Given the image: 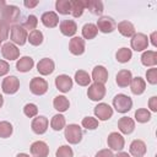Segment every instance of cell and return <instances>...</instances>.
Instances as JSON below:
<instances>
[{
  "label": "cell",
  "mask_w": 157,
  "mask_h": 157,
  "mask_svg": "<svg viewBox=\"0 0 157 157\" xmlns=\"http://www.w3.org/2000/svg\"><path fill=\"white\" fill-rule=\"evenodd\" d=\"M38 4H39L38 1H25V2H23V5H25L26 7H29V9H32V7L37 6Z\"/></svg>",
  "instance_id": "obj_48"
},
{
  "label": "cell",
  "mask_w": 157,
  "mask_h": 157,
  "mask_svg": "<svg viewBox=\"0 0 157 157\" xmlns=\"http://www.w3.org/2000/svg\"><path fill=\"white\" fill-rule=\"evenodd\" d=\"M70 4H71V11H70V13L74 17L82 16V13L85 11V2L81 1V0H72V1H70Z\"/></svg>",
  "instance_id": "obj_31"
},
{
  "label": "cell",
  "mask_w": 157,
  "mask_h": 157,
  "mask_svg": "<svg viewBox=\"0 0 157 157\" xmlns=\"http://www.w3.org/2000/svg\"><path fill=\"white\" fill-rule=\"evenodd\" d=\"M65 139L69 144H78L82 139V129L77 124H69L65 128Z\"/></svg>",
  "instance_id": "obj_3"
},
{
  "label": "cell",
  "mask_w": 157,
  "mask_h": 157,
  "mask_svg": "<svg viewBox=\"0 0 157 157\" xmlns=\"http://www.w3.org/2000/svg\"><path fill=\"white\" fill-rule=\"evenodd\" d=\"M31 155L33 157H47L49 155V147L44 141H34L31 145Z\"/></svg>",
  "instance_id": "obj_14"
},
{
  "label": "cell",
  "mask_w": 157,
  "mask_h": 157,
  "mask_svg": "<svg viewBox=\"0 0 157 157\" xmlns=\"http://www.w3.org/2000/svg\"><path fill=\"white\" fill-rule=\"evenodd\" d=\"M93 112L98 120H108L113 115V108L107 103H98L94 107Z\"/></svg>",
  "instance_id": "obj_10"
},
{
  "label": "cell",
  "mask_w": 157,
  "mask_h": 157,
  "mask_svg": "<svg viewBox=\"0 0 157 157\" xmlns=\"http://www.w3.org/2000/svg\"><path fill=\"white\" fill-rule=\"evenodd\" d=\"M94 82H98V83H105L108 81V71L104 66L102 65H97L94 66V69L92 70V78Z\"/></svg>",
  "instance_id": "obj_19"
},
{
  "label": "cell",
  "mask_w": 157,
  "mask_h": 157,
  "mask_svg": "<svg viewBox=\"0 0 157 157\" xmlns=\"http://www.w3.org/2000/svg\"><path fill=\"white\" fill-rule=\"evenodd\" d=\"M113 105L118 113H126L131 109L132 107V101L129 96L124 93H118L113 98Z\"/></svg>",
  "instance_id": "obj_1"
},
{
  "label": "cell",
  "mask_w": 157,
  "mask_h": 157,
  "mask_svg": "<svg viewBox=\"0 0 157 157\" xmlns=\"http://www.w3.org/2000/svg\"><path fill=\"white\" fill-rule=\"evenodd\" d=\"M131 56H132V53H131V49L129 48H120L115 54V58L119 63H128L130 61Z\"/></svg>",
  "instance_id": "obj_35"
},
{
  "label": "cell",
  "mask_w": 157,
  "mask_h": 157,
  "mask_svg": "<svg viewBox=\"0 0 157 157\" xmlns=\"http://www.w3.org/2000/svg\"><path fill=\"white\" fill-rule=\"evenodd\" d=\"M2 92L6 94H13L20 88V81L16 76H6L1 83Z\"/></svg>",
  "instance_id": "obj_6"
},
{
  "label": "cell",
  "mask_w": 157,
  "mask_h": 157,
  "mask_svg": "<svg viewBox=\"0 0 157 157\" xmlns=\"http://www.w3.org/2000/svg\"><path fill=\"white\" fill-rule=\"evenodd\" d=\"M141 63L145 66H155L157 64V53L155 50H146L141 55Z\"/></svg>",
  "instance_id": "obj_28"
},
{
  "label": "cell",
  "mask_w": 157,
  "mask_h": 157,
  "mask_svg": "<svg viewBox=\"0 0 157 157\" xmlns=\"http://www.w3.org/2000/svg\"><path fill=\"white\" fill-rule=\"evenodd\" d=\"M59 28H60V32L66 36V37H71L76 33L77 31V25L75 21L72 20H63L59 25Z\"/></svg>",
  "instance_id": "obj_18"
},
{
  "label": "cell",
  "mask_w": 157,
  "mask_h": 157,
  "mask_svg": "<svg viewBox=\"0 0 157 157\" xmlns=\"http://www.w3.org/2000/svg\"><path fill=\"white\" fill-rule=\"evenodd\" d=\"M7 34H9V26L2 21H0V44L5 39H7Z\"/></svg>",
  "instance_id": "obj_44"
},
{
  "label": "cell",
  "mask_w": 157,
  "mask_h": 157,
  "mask_svg": "<svg viewBox=\"0 0 157 157\" xmlns=\"http://www.w3.org/2000/svg\"><path fill=\"white\" fill-rule=\"evenodd\" d=\"M135 119L139 123H147L151 119V113L146 108H140L135 112Z\"/></svg>",
  "instance_id": "obj_37"
},
{
  "label": "cell",
  "mask_w": 157,
  "mask_h": 157,
  "mask_svg": "<svg viewBox=\"0 0 157 157\" xmlns=\"http://www.w3.org/2000/svg\"><path fill=\"white\" fill-rule=\"evenodd\" d=\"M72 156H74L72 148L70 146H67V145L60 146L56 150V153H55V157H72Z\"/></svg>",
  "instance_id": "obj_40"
},
{
  "label": "cell",
  "mask_w": 157,
  "mask_h": 157,
  "mask_svg": "<svg viewBox=\"0 0 157 157\" xmlns=\"http://www.w3.org/2000/svg\"><path fill=\"white\" fill-rule=\"evenodd\" d=\"M12 131H13V128L9 121H5V120L0 121V137L2 139L10 137L12 135Z\"/></svg>",
  "instance_id": "obj_38"
},
{
  "label": "cell",
  "mask_w": 157,
  "mask_h": 157,
  "mask_svg": "<svg viewBox=\"0 0 157 157\" xmlns=\"http://www.w3.org/2000/svg\"><path fill=\"white\" fill-rule=\"evenodd\" d=\"M87 96L91 101H102L105 96V87L103 83H98V82H93L92 85L88 86L87 90Z\"/></svg>",
  "instance_id": "obj_5"
},
{
  "label": "cell",
  "mask_w": 157,
  "mask_h": 157,
  "mask_svg": "<svg viewBox=\"0 0 157 157\" xmlns=\"http://www.w3.org/2000/svg\"><path fill=\"white\" fill-rule=\"evenodd\" d=\"M29 90L33 94L42 96L48 91V82L42 77H33L29 82Z\"/></svg>",
  "instance_id": "obj_8"
},
{
  "label": "cell",
  "mask_w": 157,
  "mask_h": 157,
  "mask_svg": "<svg viewBox=\"0 0 157 157\" xmlns=\"http://www.w3.org/2000/svg\"><path fill=\"white\" fill-rule=\"evenodd\" d=\"M16 157H31L29 155H27V153H18Z\"/></svg>",
  "instance_id": "obj_51"
},
{
  "label": "cell",
  "mask_w": 157,
  "mask_h": 157,
  "mask_svg": "<svg viewBox=\"0 0 157 157\" xmlns=\"http://www.w3.org/2000/svg\"><path fill=\"white\" fill-rule=\"evenodd\" d=\"M48 124H49V121H48V119H47L44 115H38V117H36V118L32 120L31 128H32V130H33L36 134L42 135V134H44V132L47 131Z\"/></svg>",
  "instance_id": "obj_12"
},
{
  "label": "cell",
  "mask_w": 157,
  "mask_h": 157,
  "mask_svg": "<svg viewBox=\"0 0 157 157\" xmlns=\"http://www.w3.org/2000/svg\"><path fill=\"white\" fill-rule=\"evenodd\" d=\"M65 124H66V120H65V117L63 114H55L52 120H50V126L55 130V131H59L61 129L65 128Z\"/></svg>",
  "instance_id": "obj_33"
},
{
  "label": "cell",
  "mask_w": 157,
  "mask_h": 157,
  "mask_svg": "<svg viewBox=\"0 0 157 157\" xmlns=\"http://www.w3.org/2000/svg\"><path fill=\"white\" fill-rule=\"evenodd\" d=\"M1 54L6 60H16L20 56V50L13 43H5L1 47Z\"/></svg>",
  "instance_id": "obj_13"
},
{
  "label": "cell",
  "mask_w": 157,
  "mask_h": 157,
  "mask_svg": "<svg viewBox=\"0 0 157 157\" xmlns=\"http://www.w3.org/2000/svg\"><path fill=\"white\" fill-rule=\"evenodd\" d=\"M130 45L134 50L136 52H142L145 49H147L148 47V37L144 33H135L131 37L130 40Z\"/></svg>",
  "instance_id": "obj_7"
},
{
  "label": "cell",
  "mask_w": 157,
  "mask_h": 157,
  "mask_svg": "<svg viewBox=\"0 0 157 157\" xmlns=\"http://www.w3.org/2000/svg\"><path fill=\"white\" fill-rule=\"evenodd\" d=\"M118 128L123 134H131L135 129V121L129 117H123L118 120Z\"/></svg>",
  "instance_id": "obj_20"
},
{
  "label": "cell",
  "mask_w": 157,
  "mask_h": 157,
  "mask_svg": "<svg viewBox=\"0 0 157 157\" xmlns=\"http://www.w3.org/2000/svg\"><path fill=\"white\" fill-rule=\"evenodd\" d=\"M27 31L20 26V25H15L11 27V33H10V38L12 40L13 44H17V45H23L26 42H27Z\"/></svg>",
  "instance_id": "obj_4"
},
{
  "label": "cell",
  "mask_w": 157,
  "mask_h": 157,
  "mask_svg": "<svg viewBox=\"0 0 157 157\" xmlns=\"http://www.w3.org/2000/svg\"><path fill=\"white\" fill-rule=\"evenodd\" d=\"M21 12H20V9L15 5H5V7L2 9L1 11V20L4 23H6L7 26L10 23H15L18 17H20Z\"/></svg>",
  "instance_id": "obj_2"
},
{
  "label": "cell",
  "mask_w": 157,
  "mask_h": 157,
  "mask_svg": "<svg viewBox=\"0 0 157 157\" xmlns=\"http://www.w3.org/2000/svg\"><path fill=\"white\" fill-rule=\"evenodd\" d=\"M107 144L108 146L110 147V150H114V151H121L124 148V145H125V140L121 134L119 132H110L108 135V139H107Z\"/></svg>",
  "instance_id": "obj_9"
},
{
  "label": "cell",
  "mask_w": 157,
  "mask_h": 157,
  "mask_svg": "<svg viewBox=\"0 0 157 157\" xmlns=\"http://www.w3.org/2000/svg\"><path fill=\"white\" fill-rule=\"evenodd\" d=\"M129 86H130L131 92H132L134 94H136V96L142 94V93L145 92V90H146V82H145V80L141 78V77H139V76L131 78Z\"/></svg>",
  "instance_id": "obj_24"
},
{
  "label": "cell",
  "mask_w": 157,
  "mask_h": 157,
  "mask_svg": "<svg viewBox=\"0 0 157 157\" xmlns=\"http://www.w3.org/2000/svg\"><path fill=\"white\" fill-rule=\"evenodd\" d=\"M40 21H42V23H43L45 27H48V28H54V27L58 26V23H59V17H58V15H56L54 11H47V12H44V13L42 15Z\"/></svg>",
  "instance_id": "obj_22"
},
{
  "label": "cell",
  "mask_w": 157,
  "mask_h": 157,
  "mask_svg": "<svg viewBox=\"0 0 157 157\" xmlns=\"http://www.w3.org/2000/svg\"><path fill=\"white\" fill-rule=\"evenodd\" d=\"M129 151L134 157H142L146 153V144L142 140H134L130 144Z\"/></svg>",
  "instance_id": "obj_21"
},
{
  "label": "cell",
  "mask_w": 157,
  "mask_h": 157,
  "mask_svg": "<svg viewBox=\"0 0 157 157\" xmlns=\"http://www.w3.org/2000/svg\"><path fill=\"white\" fill-rule=\"evenodd\" d=\"M82 126L86 128L87 130H94L98 128V120L93 117H85L81 121Z\"/></svg>",
  "instance_id": "obj_39"
},
{
  "label": "cell",
  "mask_w": 157,
  "mask_h": 157,
  "mask_svg": "<svg viewBox=\"0 0 157 157\" xmlns=\"http://www.w3.org/2000/svg\"><path fill=\"white\" fill-rule=\"evenodd\" d=\"M85 2V9H88V11L93 15H102L103 12V2L99 0H87Z\"/></svg>",
  "instance_id": "obj_27"
},
{
  "label": "cell",
  "mask_w": 157,
  "mask_h": 157,
  "mask_svg": "<svg viewBox=\"0 0 157 157\" xmlns=\"http://www.w3.org/2000/svg\"><path fill=\"white\" fill-rule=\"evenodd\" d=\"M23 113L26 117L28 118H33L38 114V107L34 104V103H27L25 107H23Z\"/></svg>",
  "instance_id": "obj_42"
},
{
  "label": "cell",
  "mask_w": 157,
  "mask_h": 157,
  "mask_svg": "<svg viewBox=\"0 0 157 157\" xmlns=\"http://www.w3.org/2000/svg\"><path fill=\"white\" fill-rule=\"evenodd\" d=\"M69 50L74 55H81L85 52V40L81 37H72L69 43Z\"/></svg>",
  "instance_id": "obj_17"
},
{
  "label": "cell",
  "mask_w": 157,
  "mask_h": 157,
  "mask_svg": "<svg viewBox=\"0 0 157 157\" xmlns=\"http://www.w3.org/2000/svg\"><path fill=\"white\" fill-rule=\"evenodd\" d=\"M97 29L101 31L102 33H110L115 29V22L112 17L108 16H102L97 20Z\"/></svg>",
  "instance_id": "obj_11"
},
{
  "label": "cell",
  "mask_w": 157,
  "mask_h": 157,
  "mask_svg": "<svg viewBox=\"0 0 157 157\" xmlns=\"http://www.w3.org/2000/svg\"><path fill=\"white\" fill-rule=\"evenodd\" d=\"M55 9L61 15H69L71 11V4L69 0H56Z\"/></svg>",
  "instance_id": "obj_36"
},
{
  "label": "cell",
  "mask_w": 157,
  "mask_h": 157,
  "mask_svg": "<svg viewBox=\"0 0 157 157\" xmlns=\"http://www.w3.org/2000/svg\"><path fill=\"white\" fill-rule=\"evenodd\" d=\"M98 33L97 26L93 23H86L82 27V37L85 39H93Z\"/></svg>",
  "instance_id": "obj_32"
},
{
  "label": "cell",
  "mask_w": 157,
  "mask_h": 157,
  "mask_svg": "<svg viewBox=\"0 0 157 157\" xmlns=\"http://www.w3.org/2000/svg\"><path fill=\"white\" fill-rule=\"evenodd\" d=\"M75 81L80 86H90V83H91V76L85 70H77L75 72Z\"/></svg>",
  "instance_id": "obj_30"
},
{
  "label": "cell",
  "mask_w": 157,
  "mask_h": 157,
  "mask_svg": "<svg viewBox=\"0 0 157 157\" xmlns=\"http://www.w3.org/2000/svg\"><path fill=\"white\" fill-rule=\"evenodd\" d=\"M2 104H4V98H2V96L0 94V108L2 107Z\"/></svg>",
  "instance_id": "obj_53"
},
{
  "label": "cell",
  "mask_w": 157,
  "mask_h": 157,
  "mask_svg": "<svg viewBox=\"0 0 157 157\" xmlns=\"http://www.w3.org/2000/svg\"><path fill=\"white\" fill-rule=\"evenodd\" d=\"M27 40L32 45H39V44L43 43V33L39 29L31 31L29 34H28V37H27Z\"/></svg>",
  "instance_id": "obj_34"
},
{
  "label": "cell",
  "mask_w": 157,
  "mask_h": 157,
  "mask_svg": "<svg viewBox=\"0 0 157 157\" xmlns=\"http://www.w3.org/2000/svg\"><path fill=\"white\" fill-rule=\"evenodd\" d=\"M55 86L61 92H69L72 88V78L69 75H59L55 77Z\"/></svg>",
  "instance_id": "obj_15"
},
{
  "label": "cell",
  "mask_w": 157,
  "mask_h": 157,
  "mask_svg": "<svg viewBox=\"0 0 157 157\" xmlns=\"http://www.w3.org/2000/svg\"><path fill=\"white\" fill-rule=\"evenodd\" d=\"M131 78H132L131 71L130 70H126V69L120 70L117 74V76H115V81H117V85L119 87H128L130 85Z\"/></svg>",
  "instance_id": "obj_23"
},
{
  "label": "cell",
  "mask_w": 157,
  "mask_h": 157,
  "mask_svg": "<svg viewBox=\"0 0 157 157\" xmlns=\"http://www.w3.org/2000/svg\"><path fill=\"white\" fill-rule=\"evenodd\" d=\"M33 65H34V61H33V59L31 56H22V58H20L17 60L16 69L20 72H27V71H31Z\"/></svg>",
  "instance_id": "obj_25"
},
{
  "label": "cell",
  "mask_w": 157,
  "mask_h": 157,
  "mask_svg": "<svg viewBox=\"0 0 157 157\" xmlns=\"http://www.w3.org/2000/svg\"><path fill=\"white\" fill-rule=\"evenodd\" d=\"M156 36H157V32H152V34H151V43H152V45H153V47H157Z\"/></svg>",
  "instance_id": "obj_49"
},
{
  "label": "cell",
  "mask_w": 157,
  "mask_h": 157,
  "mask_svg": "<svg viewBox=\"0 0 157 157\" xmlns=\"http://www.w3.org/2000/svg\"><path fill=\"white\" fill-rule=\"evenodd\" d=\"M37 25H38V20H37V17L34 16V15H29L28 17H27V20L25 21V23H23V28L27 31V29H29V31H34L36 29V27H37Z\"/></svg>",
  "instance_id": "obj_41"
},
{
  "label": "cell",
  "mask_w": 157,
  "mask_h": 157,
  "mask_svg": "<svg viewBox=\"0 0 157 157\" xmlns=\"http://www.w3.org/2000/svg\"><path fill=\"white\" fill-rule=\"evenodd\" d=\"M113 157H130V155H129L128 152H119V153H117V155L113 156Z\"/></svg>",
  "instance_id": "obj_50"
},
{
  "label": "cell",
  "mask_w": 157,
  "mask_h": 157,
  "mask_svg": "<svg viewBox=\"0 0 157 157\" xmlns=\"http://www.w3.org/2000/svg\"><path fill=\"white\" fill-rule=\"evenodd\" d=\"M146 78L151 85H156L157 83V69L156 67L148 69L146 71Z\"/></svg>",
  "instance_id": "obj_43"
},
{
  "label": "cell",
  "mask_w": 157,
  "mask_h": 157,
  "mask_svg": "<svg viewBox=\"0 0 157 157\" xmlns=\"http://www.w3.org/2000/svg\"><path fill=\"white\" fill-rule=\"evenodd\" d=\"M113 156H114V155H113L112 150H108V148H103V150L98 151V152L96 153V156H94V157H113Z\"/></svg>",
  "instance_id": "obj_46"
},
{
  "label": "cell",
  "mask_w": 157,
  "mask_h": 157,
  "mask_svg": "<svg viewBox=\"0 0 157 157\" xmlns=\"http://www.w3.org/2000/svg\"><path fill=\"white\" fill-rule=\"evenodd\" d=\"M9 70H10L9 63L5 61V60H0V76L6 75V74L9 72Z\"/></svg>",
  "instance_id": "obj_45"
},
{
  "label": "cell",
  "mask_w": 157,
  "mask_h": 157,
  "mask_svg": "<svg viewBox=\"0 0 157 157\" xmlns=\"http://www.w3.org/2000/svg\"><path fill=\"white\" fill-rule=\"evenodd\" d=\"M4 7H5V1H0V11H2Z\"/></svg>",
  "instance_id": "obj_52"
},
{
  "label": "cell",
  "mask_w": 157,
  "mask_h": 157,
  "mask_svg": "<svg viewBox=\"0 0 157 157\" xmlns=\"http://www.w3.org/2000/svg\"><path fill=\"white\" fill-rule=\"evenodd\" d=\"M118 31L124 37H132L135 34V27L130 21H121L118 23Z\"/></svg>",
  "instance_id": "obj_26"
},
{
  "label": "cell",
  "mask_w": 157,
  "mask_h": 157,
  "mask_svg": "<svg viewBox=\"0 0 157 157\" xmlns=\"http://www.w3.org/2000/svg\"><path fill=\"white\" fill-rule=\"evenodd\" d=\"M148 108L152 110V112H157V97L156 96H152L148 101Z\"/></svg>",
  "instance_id": "obj_47"
},
{
  "label": "cell",
  "mask_w": 157,
  "mask_h": 157,
  "mask_svg": "<svg viewBox=\"0 0 157 157\" xmlns=\"http://www.w3.org/2000/svg\"><path fill=\"white\" fill-rule=\"evenodd\" d=\"M53 105L58 112L63 113V112H66L69 109L70 102L65 96H56L54 98V101H53Z\"/></svg>",
  "instance_id": "obj_29"
},
{
  "label": "cell",
  "mask_w": 157,
  "mask_h": 157,
  "mask_svg": "<svg viewBox=\"0 0 157 157\" xmlns=\"http://www.w3.org/2000/svg\"><path fill=\"white\" fill-rule=\"evenodd\" d=\"M54 67H55V64L49 58H43L37 64V70L40 75H50L54 71Z\"/></svg>",
  "instance_id": "obj_16"
}]
</instances>
